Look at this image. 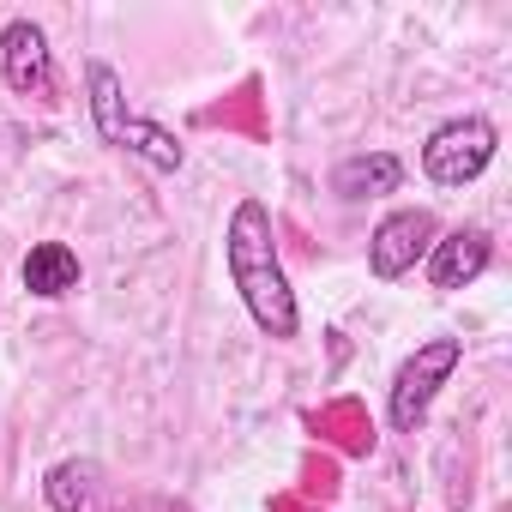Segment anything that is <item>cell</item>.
I'll return each mask as SVG.
<instances>
[{"label": "cell", "mask_w": 512, "mask_h": 512, "mask_svg": "<svg viewBox=\"0 0 512 512\" xmlns=\"http://www.w3.org/2000/svg\"><path fill=\"white\" fill-rule=\"evenodd\" d=\"M458 362H464V338H422L398 362V374L386 386V422H392V434H416L428 422V410H434L440 386L458 374Z\"/></svg>", "instance_id": "3957f363"}, {"label": "cell", "mask_w": 512, "mask_h": 512, "mask_svg": "<svg viewBox=\"0 0 512 512\" xmlns=\"http://www.w3.org/2000/svg\"><path fill=\"white\" fill-rule=\"evenodd\" d=\"M422 266H428V284H434L440 296L470 290V284L494 266V235L476 229V223H470V229L458 223V229H446V235L428 247V260H422Z\"/></svg>", "instance_id": "52a82bcc"}, {"label": "cell", "mask_w": 512, "mask_h": 512, "mask_svg": "<svg viewBox=\"0 0 512 512\" xmlns=\"http://www.w3.org/2000/svg\"><path fill=\"white\" fill-rule=\"evenodd\" d=\"M19 278H25V290H31L37 302H67V296L85 284V266H79V253H73L67 241H37V247L25 253Z\"/></svg>", "instance_id": "9c48e42d"}, {"label": "cell", "mask_w": 512, "mask_h": 512, "mask_svg": "<svg viewBox=\"0 0 512 512\" xmlns=\"http://www.w3.org/2000/svg\"><path fill=\"white\" fill-rule=\"evenodd\" d=\"M434 241H440L434 211H428V205H398V211H386V217L374 223V235H368V272H374L380 284H398V278H410V272L428 260Z\"/></svg>", "instance_id": "5b68a950"}, {"label": "cell", "mask_w": 512, "mask_h": 512, "mask_svg": "<svg viewBox=\"0 0 512 512\" xmlns=\"http://www.w3.org/2000/svg\"><path fill=\"white\" fill-rule=\"evenodd\" d=\"M0 85L25 103H55L61 97V79H55V49H49V31L37 19H13L0 31Z\"/></svg>", "instance_id": "8992f818"}, {"label": "cell", "mask_w": 512, "mask_h": 512, "mask_svg": "<svg viewBox=\"0 0 512 512\" xmlns=\"http://www.w3.org/2000/svg\"><path fill=\"white\" fill-rule=\"evenodd\" d=\"M500 151V133L488 115H452L422 139V175L434 187H470Z\"/></svg>", "instance_id": "277c9868"}, {"label": "cell", "mask_w": 512, "mask_h": 512, "mask_svg": "<svg viewBox=\"0 0 512 512\" xmlns=\"http://www.w3.org/2000/svg\"><path fill=\"white\" fill-rule=\"evenodd\" d=\"M85 103H91V127H97V139L115 145L121 127L133 121V109H127V85H121V73H115L109 61H85Z\"/></svg>", "instance_id": "30bf717a"}, {"label": "cell", "mask_w": 512, "mask_h": 512, "mask_svg": "<svg viewBox=\"0 0 512 512\" xmlns=\"http://www.w3.org/2000/svg\"><path fill=\"white\" fill-rule=\"evenodd\" d=\"M223 266H229V284L247 308V320L260 326L272 344H296L302 338V308H296V290H290V272L278 260V223H272V205L266 199H235L229 223H223Z\"/></svg>", "instance_id": "6da1fadb"}, {"label": "cell", "mask_w": 512, "mask_h": 512, "mask_svg": "<svg viewBox=\"0 0 512 512\" xmlns=\"http://www.w3.org/2000/svg\"><path fill=\"white\" fill-rule=\"evenodd\" d=\"M404 187V163L392 151H356V157H338L332 163V193L362 205V199H392Z\"/></svg>", "instance_id": "ba28073f"}, {"label": "cell", "mask_w": 512, "mask_h": 512, "mask_svg": "<svg viewBox=\"0 0 512 512\" xmlns=\"http://www.w3.org/2000/svg\"><path fill=\"white\" fill-rule=\"evenodd\" d=\"M43 500H49V512H193L175 494L133 488V482L109 476L97 458H61L43 476Z\"/></svg>", "instance_id": "7a4b0ae2"}]
</instances>
